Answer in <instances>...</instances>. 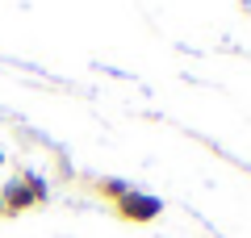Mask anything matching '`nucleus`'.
Wrapping results in <instances>:
<instances>
[{
	"label": "nucleus",
	"mask_w": 251,
	"mask_h": 238,
	"mask_svg": "<svg viewBox=\"0 0 251 238\" xmlns=\"http://www.w3.org/2000/svg\"><path fill=\"white\" fill-rule=\"evenodd\" d=\"M117 209H122L126 221H151V217H159V201H155V196H138V192H126L122 201H117Z\"/></svg>",
	"instance_id": "nucleus-1"
},
{
	"label": "nucleus",
	"mask_w": 251,
	"mask_h": 238,
	"mask_svg": "<svg viewBox=\"0 0 251 238\" xmlns=\"http://www.w3.org/2000/svg\"><path fill=\"white\" fill-rule=\"evenodd\" d=\"M100 192H109V196H117V201H122V196H126V184H122V180H105V184H100Z\"/></svg>",
	"instance_id": "nucleus-2"
},
{
	"label": "nucleus",
	"mask_w": 251,
	"mask_h": 238,
	"mask_svg": "<svg viewBox=\"0 0 251 238\" xmlns=\"http://www.w3.org/2000/svg\"><path fill=\"white\" fill-rule=\"evenodd\" d=\"M0 209H4V201H0Z\"/></svg>",
	"instance_id": "nucleus-3"
}]
</instances>
